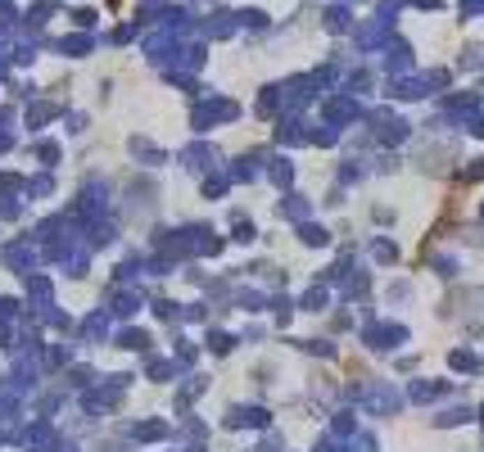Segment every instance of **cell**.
Listing matches in <instances>:
<instances>
[{"label": "cell", "instance_id": "obj_1", "mask_svg": "<svg viewBox=\"0 0 484 452\" xmlns=\"http://www.w3.org/2000/svg\"><path fill=\"white\" fill-rule=\"evenodd\" d=\"M467 9H484V0H467Z\"/></svg>", "mask_w": 484, "mask_h": 452}]
</instances>
